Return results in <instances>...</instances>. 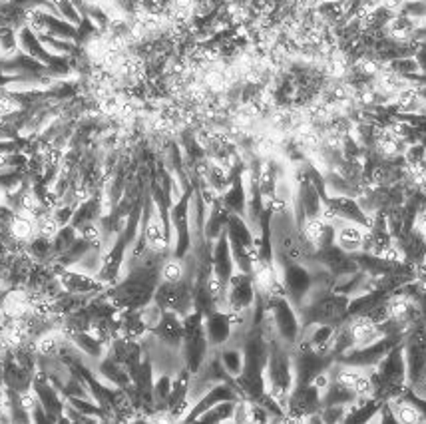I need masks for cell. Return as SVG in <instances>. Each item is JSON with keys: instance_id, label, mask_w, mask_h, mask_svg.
<instances>
[{"instance_id": "cell-26", "label": "cell", "mask_w": 426, "mask_h": 424, "mask_svg": "<svg viewBox=\"0 0 426 424\" xmlns=\"http://www.w3.org/2000/svg\"><path fill=\"white\" fill-rule=\"evenodd\" d=\"M237 400H223L218 402L215 407L207 409L197 421L199 423H231L234 421V412Z\"/></svg>"}, {"instance_id": "cell-10", "label": "cell", "mask_w": 426, "mask_h": 424, "mask_svg": "<svg viewBox=\"0 0 426 424\" xmlns=\"http://www.w3.org/2000/svg\"><path fill=\"white\" fill-rule=\"evenodd\" d=\"M60 285L68 293H78V295H100L104 293L108 285L94 273H86L76 267H64L60 273L56 275Z\"/></svg>"}, {"instance_id": "cell-34", "label": "cell", "mask_w": 426, "mask_h": 424, "mask_svg": "<svg viewBox=\"0 0 426 424\" xmlns=\"http://www.w3.org/2000/svg\"><path fill=\"white\" fill-rule=\"evenodd\" d=\"M6 2H10V0H0V4H6Z\"/></svg>"}, {"instance_id": "cell-13", "label": "cell", "mask_w": 426, "mask_h": 424, "mask_svg": "<svg viewBox=\"0 0 426 424\" xmlns=\"http://www.w3.org/2000/svg\"><path fill=\"white\" fill-rule=\"evenodd\" d=\"M211 269L213 275L220 279L223 285L229 283L231 275L237 271L235 269L234 255H231V247H229V239H227V233L223 232L213 241V249H211Z\"/></svg>"}, {"instance_id": "cell-20", "label": "cell", "mask_w": 426, "mask_h": 424, "mask_svg": "<svg viewBox=\"0 0 426 424\" xmlns=\"http://www.w3.org/2000/svg\"><path fill=\"white\" fill-rule=\"evenodd\" d=\"M38 235L36 232V218L28 215L24 211H16L14 218L8 223V241L18 243H30Z\"/></svg>"}, {"instance_id": "cell-18", "label": "cell", "mask_w": 426, "mask_h": 424, "mask_svg": "<svg viewBox=\"0 0 426 424\" xmlns=\"http://www.w3.org/2000/svg\"><path fill=\"white\" fill-rule=\"evenodd\" d=\"M94 370H96L98 377L106 384L124 388V391H128V388L132 386V374H130L116 358H112L108 353L98 361V367Z\"/></svg>"}, {"instance_id": "cell-1", "label": "cell", "mask_w": 426, "mask_h": 424, "mask_svg": "<svg viewBox=\"0 0 426 424\" xmlns=\"http://www.w3.org/2000/svg\"><path fill=\"white\" fill-rule=\"evenodd\" d=\"M265 384L267 395L275 398L277 402L287 412V400L293 386H295V370H293V356L291 349L281 341L269 342V358L265 367Z\"/></svg>"}, {"instance_id": "cell-5", "label": "cell", "mask_w": 426, "mask_h": 424, "mask_svg": "<svg viewBox=\"0 0 426 424\" xmlns=\"http://www.w3.org/2000/svg\"><path fill=\"white\" fill-rule=\"evenodd\" d=\"M289 301L301 307L313 287V269L299 261H275Z\"/></svg>"}, {"instance_id": "cell-7", "label": "cell", "mask_w": 426, "mask_h": 424, "mask_svg": "<svg viewBox=\"0 0 426 424\" xmlns=\"http://www.w3.org/2000/svg\"><path fill=\"white\" fill-rule=\"evenodd\" d=\"M257 301V287L253 275L235 271L225 289V303L223 309L227 311H251Z\"/></svg>"}, {"instance_id": "cell-22", "label": "cell", "mask_w": 426, "mask_h": 424, "mask_svg": "<svg viewBox=\"0 0 426 424\" xmlns=\"http://www.w3.org/2000/svg\"><path fill=\"white\" fill-rule=\"evenodd\" d=\"M418 28V22L416 18L409 16V14H395L390 16V20L386 22V32L393 40L399 42H409L414 36Z\"/></svg>"}, {"instance_id": "cell-12", "label": "cell", "mask_w": 426, "mask_h": 424, "mask_svg": "<svg viewBox=\"0 0 426 424\" xmlns=\"http://www.w3.org/2000/svg\"><path fill=\"white\" fill-rule=\"evenodd\" d=\"M204 327H206L207 341H209L211 349H221L223 344H227V342L231 341L234 325H231L229 313L225 309H215L209 315H206Z\"/></svg>"}, {"instance_id": "cell-23", "label": "cell", "mask_w": 426, "mask_h": 424, "mask_svg": "<svg viewBox=\"0 0 426 424\" xmlns=\"http://www.w3.org/2000/svg\"><path fill=\"white\" fill-rule=\"evenodd\" d=\"M220 355L221 365L223 369L227 370V374L231 379H237L243 370V365H245V355H243V347L241 344H234V342H227L221 347V351H218Z\"/></svg>"}, {"instance_id": "cell-27", "label": "cell", "mask_w": 426, "mask_h": 424, "mask_svg": "<svg viewBox=\"0 0 426 424\" xmlns=\"http://www.w3.org/2000/svg\"><path fill=\"white\" fill-rule=\"evenodd\" d=\"M185 273H188V267L183 259H178V257H165L162 267H160V277L162 281H167V283H179L185 279Z\"/></svg>"}, {"instance_id": "cell-3", "label": "cell", "mask_w": 426, "mask_h": 424, "mask_svg": "<svg viewBox=\"0 0 426 424\" xmlns=\"http://www.w3.org/2000/svg\"><path fill=\"white\" fill-rule=\"evenodd\" d=\"M263 299H265V309H267V313L273 321L277 341H281L285 347L293 349L299 342L303 333L301 317H299L297 307L289 301L287 295H269V297H263Z\"/></svg>"}, {"instance_id": "cell-4", "label": "cell", "mask_w": 426, "mask_h": 424, "mask_svg": "<svg viewBox=\"0 0 426 424\" xmlns=\"http://www.w3.org/2000/svg\"><path fill=\"white\" fill-rule=\"evenodd\" d=\"M349 299L341 293L329 291L325 295H321L315 301H309L303 305L299 311L303 327L315 325V323H330V325H341L347 319V307H349Z\"/></svg>"}, {"instance_id": "cell-9", "label": "cell", "mask_w": 426, "mask_h": 424, "mask_svg": "<svg viewBox=\"0 0 426 424\" xmlns=\"http://www.w3.org/2000/svg\"><path fill=\"white\" fill-rule=\"evenodd\" d=\"M315 265L327 269V271H329L330 275H335V277H343V275L357 273L358 271V263L357 259H355V255L343 251L337 243L315 249L311 267H315Z\"/></svg>"}, {"instance_id": "cell-24", "label": "cell", "mask_w": 426, "mask_h": 424, "mask_svg": "<svg viewBox=\"0 0 426 424\" xmlns=\"http://www.w3.org/2000/svg\"><path fill=\"white\" fill-rule=\"evenodd\" d=\"M372 84H374V88H376L381 94H385V96L390 98V100L395 98V94H399L402 88L409 86L404 76H400L399 72L390 70L388 66H385V68L374 76V82Z\"/></svg>"}, {"instance_id": "cell-6", "label": "cell", "mask_w": 426, "mask_h": 424, "mask_svg": "<svg viewBox=\"0 0 426 424\" xmlns=\"http://www.w3.org/2000/svg\"><path fill=\"white\" fill-rule=\"evenodd\" d=\"M404 337H395V335H383L379 341L371 342L367 347H358V349H353L349 351L347 355L339 356L337 363L341 365H347V367H357V369H374L381 358L395 347L399 344Z\"/></svg>"}, {"instance_id": "cell-2", "label": "cell", "mask_w": 426, "mask_h": 424, "mask_svg": "<svg viewBox=\"0 0 426 424\" xmlns=\"http://www.w3.org/2000/svg\"><path fill=\"white\" fill-rule=\"evenodd\" d=\"M183 319V342H181V358H183V367L190 370L192 374H197L207 356L211 353V347L207 341L206 327H204V319L199 311L192 309Z\"/></svg>"}, {"instance_id": "cell-30", "label": "cell", "mask_w": 426, "mask_h": 424, "mask_svg": "<svg viewBox=\"0 0 426 424\" xmlns=\"http://www.w3.org/2000/svg\"><path fill=\"white\" fill-rule=\"evenodd\" d=\"M379 2V6H383L385 10H388V13H399V10H402L404 8V4H406V0H376Z\"/></svg>"}, {"instance_id": "cell-14", "label": "cell", "mask_w": 426, "mask_h": 424, "mask_svg": "<svg viewBox=\"0 0 426 424\" xmlns=\"http://www.w3.org/2000/svg\"><path fill=\"white\" fill-rule=\"evenodd\" d=\"M62 331L64 335L68 337V341L82 353L88 361H100L102 356L108 353V344L102 342L98 337H94L90 331L86 328H74V327H66L62 325Z\"/></svg>"}, {"instance_id": "cell-15", "label": "cell", "mask_w": 426, "mask_h": 424, "mask_svg": "<svg viewBox=\"0 0 426 424\" xmlns=\"http://www.w3.org/2000/svg\"><path fill=\"white\" fill-rule=\"evenodd\" d=\"M151 335L162 344H165V347L181 349V342H183V319L178 313H174V311H164V315L160 319V323L153 327Z\"/></svg>"}, {"instance_id": "cell-19", "label": "cell", "mask_w": 426, "mask_h": 424, "mask_svg": "<svg viewBox=\"0 0 426 424\" xmlns=\"http://www.w3.org/2000/svg\"><path fill=\"white\" fill-rule=\"evenodd\" d=\"M231 211L225 207V204L221 199H215L211 206H209V215L206 219V225H204V237L207 241H215L221 233L227 229V221H229Z\"/></svg>"}, {"instance_id": "cell-8", "label": "cell", "mask_w": 426, "mask_h": 424, "mask_svg": "<svg viewBox=\"0 0 426 424\" xmlns=\"http://www.w3.org/2000/svg\"><path fill=\"white\" fill-rule=\"evenodd\" d=\"M323 402H321V391H317L313 384L305 386H293L287 400V421L293 423H303L321 412Z\"/></svg>"}, {"instance_id": "cell-21", "label": "cell", "mask_w": 426, "mask_h": 424, "mask_svg": "<svg viewBox=\"0 0 426 424\" xmlns=\"http://www.w3.org/2000/svg\"><path fill=\"white\" fill-rule=\"evenodd\" d=\"M386 402H388V407L393 409V414H395L397 423L400 424L426 423L425 414L418 411V407L414 404L413 400H409V398L404 397V395L390 398V400H386Z\"/></svg>"}, {"instance_id": "cell-32", "label": "cell", "mask_w": 426, "mask_h": 424, "mask_svg": "<svg viewBox=\"0 0 426 424\" xmlns=\"http://www.w3.org/2000/svg\"><path fill=\"white\" fill-rule=\"evenodd\" d=\"M108 2H112V0H84V4L88 6V4H94V6H104V4H108Z\"/></svg>"}, {"instance_id": "cell-33", "label": "cell", "mask_w": 426, "mask_h": 424, "mask_svg": "<svg viewBox=\"0 0 426 424\" xmlns=\"http://www.w3.org/2000/svg\"><path fill=\"white\" fill-rule=\"evenodd\" d=\"M6 204V190L4 188H0V207Z\"/></svg>"}, {"instance_id": "cell-29", "label": "cell", "mask_w": 426, "mask_h": 424, "mask_svg": "<svg viewBox=\"0 0 426 424\" xmlns=\"http://www.w3.org/2000/svg\"><path fill=\"white\" fill-rule=\"evenodd\" d=\"M50 2H52V6H54L58 14H60L64 20H68L72 24H76V26L82 22L80 10L76 8V4H74L72 0H50Z\"/></svg>"}, {"instance_id": "cell-17", "label": "cell", "mask_w": 426, "mask_h": 424, "mask_svg": "<svg viewBox=\"0 0 426 424\" xmlns=\"http://www.w3.org/2000/svg\"><path fill=\"white\" fill-rule=\"evenodd\" d=\"M365 235H367V229L363 225L353 223V221H343L335 227V243L347 253L355 255L358 251H363Z\"/></svg>"}, {"instance_id": "cell-28", "label": "cell", "mask_w": 426, "mask_h": 424, "mask_svg": "<svg viewBox=\"0 0 426 424\" xmlns=\"http://www.w3.org/2000/svg\"><path fill=\"white\" fill-rule=\"evenodd\" d=\"M60 223H58V219L54 218V213L50 211V209H46V211H42L40 215L36 218V232H38V237H44V239H54L56 233L60 232Z\"/></svg>"}, {"instance_id": "cell-31", "label": "cell", "mask_w": 426, "mask_h": 424, "mask_svg": "<svg viewBox=\"0 0 426 424\" xmlns=\"http://www.w3.org/2000/svg\"><path fill=\"white\" fill-rule=\"evenodd\" d=\"M414 229L426 239V207L425 209H420L418 215H416V219H414Z\"/></svg>"}, {"instance_id": "cell-25", "label": "cell", "mask_w": 426, "mask_h": 424, "mask_svg": "<svg viewBox=\"0 0 426 424\" xmlns=\"http://www.w3.org/2000/svg\"><path fill=\"white\" fill-rule=\"evenodd\" d=\"M393 106L399 109V112H402V114H420L423 112V98H420V92H418V88H414V86H406V88H402L399 94H395V98H393Z\"/></svg>"}, {"instance_id": "cell-16", "label": "cell", "mask_w": 426, "mask_h": 424, "mask_svg": "<svg viewBox=\"0 0 426 424\" xmlns=\"http://www.w3.org/2000/svg\"><path fill=\"white\" fill-rule=\"evenodd\" d=\"M344 323H347V328H349V333H351V337H353L355 349H358V347H367V344L379 341V339L383 337V333H381L379 325H374L369 317L365 315L347 317Z\"/></svg>"}, {"instance_id": "cell-11", "label": "cell", "mask_w": 426, "mask_h": 424, "mask_svg": "<svg viewBox=\"0 0 426 424\" xmlns=\"http://www.w3.org/2000/svg\"><path fill=\"white\" fill-rule=\"evenodd\" d=\"M241 395L237 391V384L235 383H218L213 384L207 393H204L201 397L197 398L192 404L190 412L185 414L183 423H195L207 409L215 407L218 402H223V400H239Z\"/></svg>"}]
</instances>
